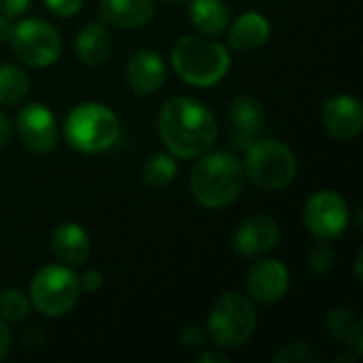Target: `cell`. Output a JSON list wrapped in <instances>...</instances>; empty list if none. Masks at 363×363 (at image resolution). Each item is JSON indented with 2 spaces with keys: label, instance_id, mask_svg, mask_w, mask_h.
<instances>
[{
  "label": "cell",
  "instance_id": "obj_32",
  "mask_svg": "<svg viewBox=\"0 0 363 363\" xmlns=\"http://www.w3.org/2000/svg\"><path fill=\"white\" fill-rule=\"evenodd\" d=\"M230 362V357L228 355H223L221 351H202L200 355H198V363H228Z\"/></svg>",
  "mask_w": 363,
  "mask_h": 363
},
{
  "label": "cell",
  "instance_id": "obj_10",
  "mask_svg": "<svg viewBox=\"0 0 363 363\" xmlns=\"http://www.w3.org/2000/svg\"><path fill=\"white\" fill-rule=\"evenodd\" d=\"M17 136L32 153H49L57 145V119L47 104L30 102L17 113Z\"/></svg>",
  "mask_w": 363,
  "mask_h": 363
},
{
  "label": "cell",
  "instance_id": "obj_21",
  "mask_svg": "<svg viewBox=\"0 0 363 363\" xmlns=\"http://www.w3.org/2000/svg\"><path fill=\"white\" fill-rule=\"evenodd\" d=\"M30 79L23 68L15 64H0V106H13L28 94Z\"/></svg>",
  "mask_w": 363,
  "mask_h": 363
},
{
  "label": "cell",
  "instance_id": "obj_31",
  "mask_svg": "<svg viewBox=\"0 0 363 363\" xmlns=\"http://www.w3.org/2000/svg\"><path fill=\"white\" fill-rule=\"evenodd\" d=\"M11 351V332L6 328V321L0 319V359H4Z\"/></svg>",
  "mask_w": 363,
  "mask_h": 363
},
{
  "label": "cell",
  "instance_id": "obj_6",
  "mask_svg": "<svg viewBox=\"0 0 363 363\" xmlns=\"http://www.w3.org/2000/svg\"><path fill=\"white\" fill-rule=\"evenodd\" d=\"M245 177L264 191L287 187L298 174L294 151L281 140L257 138L245 147Z\"/></svg>",
  "mask_w": 363,
  "mask_h": 363
},
{
  "label": "cell",
  "instance_id": "obj_13",
  "mask_svg": "<svg viewBox=\"0 0 363 363\" xmlns=\"http://www.w3.org/2000/svg\"><path fill=\"white\" fill-rule=\"evenodd\" d=\"M125 81L138 96L155 94L166 81V62L153 49L136 51L125 66Z\"/></svg>",
  "mask_w": 363,
  "mask_h": 363
},
{
  "label": "cell",
  "instance_id": "obj_33",
  "mask_svg": "<svg viewBox=\"0 0 363 363\" xmlns=\"http://www.w3.org/2000/svg\"><path fill=\"white\" fill-rule=\"evenodd\" d=\"M13 28H15V23L11 21V17L0 13V43H11Z\"/></svg>",
  "mask_w": 363,
  "mask_h": 363
},
{
  "label": "cell",
  "instance_id": "obj_26",
  "mask_svg": "<svg viewBox=\"0 0 363 363\" xmlns=\"http://www.w3.org/2000/svg\"><path fill=\"white\" fill-rule=\"evenodd\" d=\"M306 262H308V268H311L315 274L323 277V274H328V272L334 268V264H336V253H334V249L330 247L328 240H319V242L308 251Z\"/></svg>",
  "mask_w": 363,
  "mask_h": 363
},
{
  "label": "cell",
  "instance_id": "obj_34",
  "mask_svg": "<svg viewBox=\"0 0 363 363\" xmlns=\"http://www.w3.org/2000/svg\"><path fill=\"white\" fill-rule=\"evenodd\" d=\"M11 134H13V125H11V119L0 111V147H4L9 140H11Z\"/></svg>",
  "mask_w": 363,
  "mask_h": 363
},
{
  "label": "cell",
  "instance_id": "obj_7",
  "mask_svg": "<svg viewBox=\"0 0 363 363\" xmlns=\"http://www.w3.org/2000/svg\"><path fill=\"white\" fill-rule=\"evenodd\" d=\"M81 296V281L66 264L43 266L30 283V302L45 317H64Z\"/></svg>",
  "mask_w": 363,
  "mask_h": 363
},
{
  "label": "cell",
  "instance_id": "obj_8",
  "mask_svg": "<svg viewBox=\"0 0 363 363\" xmlns=\"http://www.w3.org/2000/svg\"><path fill=\"white\" fill-rule=\"evenodd\" d=\"M11 45L15 55L32 68H47L55 64L62 53V36L57 28L40 17L17 21Z\"/></svg>",
  "mask_w": 363,
  "mask_h": 363
},
{
  "label": "cell",
  "instance_id": "obj_25",
  "mask_svg": "<svg viewBox=\"0 0 363 363\" xmlns=\"http://www.w3.org/2000/svg\"><path fill=\"white\" fill-rule=\"evenodd\" d=\"M277 363H323L325 362V353L308 342H291L287 347H283L277 355Z\"/></svg>",
  "mask_w": 363,
  "mask_h": 363
},
{
  "label": "cell",
  "instance_id": "obj_16",
  "mask_svg": "<svg viewBox=\"0 0 363 363\" xmlns=\"http://www.w3.org/2000/svg\"><path fill=\"white\" fill-rule=\"evenodd\" d=\"M51 251L60 264L81 266L91 253V238L79 223H60L51 234Z\"/></svg>",
  "mask_w": 363,
  "mask_h": 363
},
{
  "label": "cell",
  "instance_id": "obj_15",
  "mask_svg": "<svg viewBox=\"0 0 363 363\" xmlns=\"http://www.w3.org/2000/svg\"><path fill=\"white\" fill-rule=\"evenodd\" d=\"M228 117L232 125V138L240 149H245L247 145L259 138L266 121L262 102L251 96H236L230 104Z\"/></svg>",
  "mask_w": 363,
  "mask_h": 363
},
{
  "label": "cell",
  "instance_id": "obj_2",
  "mask_svg": "<svg viewBox=\"0 0 363 363\" xmlns=\"http://www.w3.org/2000/svg\"><path fill=\"white\" fill-rule=\"evenodd\" d=\"M242 162L228 151L200 155L189 174V191L194 200L211 211H219L238 200L245 189Z\"/></svg>",
  "mask_w": 363,
  "mask_h": 363
},
{
  "label": "cell",
  "instance_id": "obj_3",
  "mask_svg": "<svg viewBox=\"0 0 363 363\" xmlns=\"http://www.w3.org/2000/svg\"><path fill=\"white\" fill-rule=\"evenodd\" d=\"M232 57L228 49L204 36H183L172 47V68L194 87H213L230 70Z\"/></svg>",
  "mask_w": 363,
  "mask_h": 363
},
{
  "label": "cell",
  "instance_id": "obj_19",
  "mask_svg": "<svg viewBox=\"0 0 363 363\" xmlns=\"http://www.w3.org/2000/svg\"><path fill=\"white\" fill-rule=\"evenodd\" d=\"M77 57L85 66H100L111 55V34L104 23H85L74 40Z\"/></svg>",
  "mask_w": 363,
  "mask_h": 363
},
{
  "label": "cell",
  "instance_id": "obj_14",
  "mask_svg": "<svg viewBox=\"0 0 363 363\" xmlns=\"http://www.w3.org/2000/svg\"><path fill=\"white\" fill-rule=\"evenodd\" d=\"M323 125L330 136L351 140L359 136L363 128V108L353 96H336L323 108Z\"/></svg>",
  "mask_w": 363,
  "mask_h": 363
},
{
  "label": "cell",
  "instance_id": "obj_23",
  "mask_svg": "<svg viewBox=\"0 0 363 363\" xmlns=\"http://www.w3.org/2000/svg\"><path fill=\"white\" fill-rule=\"evenodd\" d=\"M32 302L19 289L0 291V319L6 323H21L30 317Z\"/></svg>",
  "mask_w": 363,
  "mask_h": 363
},
{
  "label": "cell",
  "instance_id": "obj_27",
  "mask_svg": "<svg viewBox=\"0 0 363 363\" xmlns=\"http://www.w3.org/2000/svg\"><path fill=\"white\" fill-rule=\"evenodd\" d=\"M179 340L185 349H200L206 342V330L200 325H187L181 330Z\"/></svg>",
  "mask_w": 363,
  "mask_h": 363
},
{
  "label": "cell",
  "instance_id": "obj_5",
  "mask_svg": "<svg viewBox=\"0 0 363 363\" xmlns=\"http://www.w3.org/2000/svg\"><path fill=\"white\" fill-rule=\"evenodd\" d=\"M257 328V311L245 294L230 291L215 300L206 319V338L217 349H238L251 340Z\"/></svg>",
  "mask_w": 363,
  "mask_h": 363
},
{
  "label": "cell",
  "instance_id": "obj_29",
  "mask_svg": "<svg viewBox=\"0 0 363 363\" xmlns=\"http://www.w3.org/2000/svg\"><path fill=\"white\" fill-rule=\"evenodd\" d=\"M32 0H0V13L6 17H19L21 13H26L30 9Z\"/></svg>",
  "mask_w": 363,
  "mask_h": 363
},
{
  "label": "cell",
  "instance_id": "obj_24",
  "mask_svg": "<svg viewBox=\"0 0 363 363\" xmlns=\"http://www.w3.org/2000/svg\"><path fill=\"white\" fill-rule=\"evenodd\" d=\"M325 325H328V334L334 338V340H338V342H349V338H351V334L362 325V321L353 315V311L351 308H345V306H340V308H334L330 315H328V321H325Z\"/></svg>",
  "mask_w": 363,
  "mask_h": 363
},
{
  "label": "cell",
  "instance_id": "obj_4",
  "mask_svg": "<svg viewBox=\"0 0 363 363\" xmlns=\"http://www.w3.org/2000/svg\"><path fill=\"white\" fill-rule=\"evenodd\" d=\"M68 145L81 153H104L121 136L117 115L100 102H83L74 106L64 121Z\"/></svg>",
  "mask_w": 363,
  "mask_h": 363
},
{
  "label": "cell",
  "instance_id": "obj_11",
  "mask_svg": "<svg viewBox=\"0 0 363 363\" xmlns=\"http://www.w3.org/2000/svg\"><path fill=\"white\" fill-rule=\"evenodd\" d=\"M281 240L279 223L268 215H255L242 221L234 234V249L240 257L257 259L270 253Z\"/></svg>",
  "mask_w": 363,
  "mask_h": 363
},
{
  "label": "cell",
  "instance_id": "obj_1",
  "mask_svg": "<svg viewBox=\"0 0 363 363\" xmlns=\"http://www.w3.org/2000/svg\"><path fill=\"white\" fill-rule=\"evenodd\" d=\"M157 132L168 153L181 160H194L211 151L219 128L204 102L179 96L168 100L160 111Z\"/></svg>",
  "mask_w": 363,
  "mask_h": 363
},
{
  "label": "cell",
  "instance_id": "obj_12",
  "mask_svg": "<svg viewBox=\"0 0 363 363\" xmlns=\"http://www.w3.org/2000/svg\"><path fill=\"white\" fill-rule=\"evenodd\" d=\"M289 289V270L279 259H262L247 272V294L259 304H274Z\"/></svg>",
  "mask_w": 363,
  "mask_h": 363
},
{
  "label": "cell",
  "instance_id": "obj_17",
  "mask_svg": "<svg viewBox=\"0 0 363 363\" xmlns=\"http://www.w3.org/2000/svg\"><path fill=\"white\" fill-rule=\"evenodd\" d=\"M153 15V0H100V19L113 28L134 30L149 23Z\"/></svg>",
  "mask_w": 363,
  "mask_h": 363
},
{
  "label": "cell",
  "instance_id": "obj_35",
  "mask_svg": "<svg viewBox=\"0 0 363 363\" xmlns=\"http://www.w3.org/2000/svg\"><path fill=\"white\" fill-rule=\"evenodd\" d=\"M362 259H363V255L359 253L357 255V262H355V274H357V279L362 281Z\"/></svg>",
  "mask_w": 363,
  "mask_h": 363
},
{
  "label": "cell",
  "instance_id": "obj_22",
  "mask_svg": "<svg viewBox=\"0 0 363 363\" xmlns=\"http://www.w3.org/2000/svg\"><path fill=\"white\" fill-rule=\"evenodd\" d=\"M177 160L172 153H153L143 166V179L151 187H166L177 177Z\"/></svg>",
  "mask_w": 363,
  "mask_h": 363
},
{
  "label": "cell",
  "instance_id": "obj_30",
  "mask_svg": "<svg viewBox=\"0 0 363 363\" xmlns=\"http://www.w3.org/2000/svg\"><path fill=\"white\" fill-rule=\"evenodd\" d=\"M79 281H81V291H89V294H96L104 283V279L98 270H87L83 277H79Z\"/></svg>",
  "mask_w": 363,
  "mask_h": 363
},
{
  "label": "cell",
  "instance_id": "obj_28",
  "mask_svg": "<svg viewBox=\"0 0 363 363\" xmlns=\"http://www.w3.org/2000/svg\"><path fill=\"white\" fill-rule=\"evenodd\" d=\"M45 6L57 17H72L81 11L83 0H45Z\"/></svg>",
  "mask_w": 363,
  "mask_h": 363
},
{
  "label": "cell",
  "instance_id": "obj_18",
  "mask_svg": "<svg viewBox=\"0 0 363 363\" xmlns=\"http://www.w3.org/2000/svg\"><path fill=\"white\" fill-rule=\"evenodd\" d=\"M270 38V23L259 13L240 15L228 30V43L234 51H255L264 47Z\"/></svg>",
  "mask_w": 363,
  "mask_h": 363
},
{
  "label": "cell",
  "instance_id": "obj_20",
  "mask_svg": "<svg viewBox=\"0 0 363 363\" xmlns=\"http://www.w3.org/2000/svg\"><path fill=\"white\" fill-rule=\"evenodd\" d=\"M189 19L202 34L217 36L230 23V9L223 0H191Z\"/></svg>",
  "mask_w": 363,
  "mask_h": 363
},
{
  "label": "cell",
  "instance_id": "obj_36",
  "mask_svg": "<svg viewBox=\"0 0 363 363\" xmlns=\"http://www.w3.org/2000/svg\"><path fill=\"white\" fill-rule=\"evenodd\" d=\"M168 2H181V0H168Z\"/></svg>",
  "mask_w": 363,
  "mask_h": 363
},
{
  "label": "cell",
  "instance_id": "obj_9",
  "mask_svg": "<svg viewBox=\"0 0 363 363\" xmlns=\"http://www.w3.org/2000/svg\"><path fill=\"white\" fill-rule=\"evenodd\" d=\"M304 223L319 240H334L349 225V204L338 191L321 189L306 200Z\"/></svg>",
  "mask_w": 363,
  "mask_h": 363
}]
</instances>
